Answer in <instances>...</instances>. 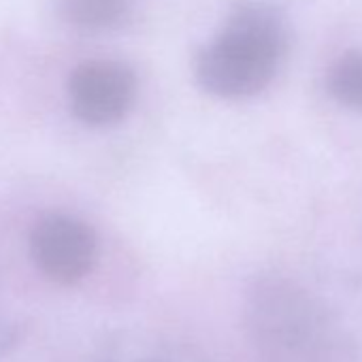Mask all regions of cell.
<instances>
[{
  "instance_id": "1",
  "label": "cell",
  "mask_w": 362,
  "mask_h": 362,
  "mask_svg": "<svg viewBox=\"0 0 362 362\" xmlns=\"http://www.w3.org/2000/svg\"><path fill=\"white\" fill-rule=\"evenodd\" d=\"M243 322L260 362L351 360V341L337 315L292 279H256L245 294Z\"/></svg>"
},
{
  "instance_id": "2",
  "label": "cell",
  "mask_w": 362,
  "mask_h": 362,
  "mask_svg": "<svg viewBox=\"0 0 362 362\" xmlns=\"http://www.w3.org/2000/svg\"><path fill=\"white\" fill-rule=\"evenodd\" d=\"M288 41L290 28L279 9L264 0H243L201 52L197 81L220 98L254 96L275 77Z\"/></svg>"
},
{
  "instance_id": "3",
  "label": "cell",
  "mask_w": 362,
  "mask_h": 362,
  "mask_svg": "<svg viewBox=\"0 0 362 362\" xmlns=\"http://www.w3.org/2000/svg\"><path fill=\"white\" fill-rule=\"evenodd\" d=\"M98 241L94 230L64 214L41 218L30 233V256L37 269L54 284L73 286L96 264Z\"/></svg>"
},
{
  "instance_id": "4",
  "label": "cell",
  "mask_w": 362,
  "mask_h": 362,
  "mask_svg": "<svg viewBox=\"0 0 362 362\" xmlns=\"http://www.w3.org/2000/svg\"><path fill=\"white\" fill-rule=\"evenodd\" d=\"M136 96V77L117 60H86L69 77V100L77 119L88 126L119 122Z\"/></svg>"
},
{
  "instance_id": "5",
  "label": "cell",
  "mask_w": 362,
  "mask_h": 362,
  "mask_svg": "<svg viewBox=\"0 0 362 362\" xmlns=\"http://www.w3.org/2000/svg\"><path fill=\"white\" fill-rule=\"evenodd\" d=\"M128 0H58V11L66 24L100 33L119 26L128 13Z\"/></svg>"
},
{
  "instance_id": "6",
  "label": "cell",
  "mask_w": 362,
  "mask_h": 362,
  "mask_svg": "<svg viewBox=\"0 0 362 362\" xmlns=\"http://www.w3.org/2000/svg\"><path fill=\"white\" fill-rule=\"evenodd\" d=\"M328 90L343 107L362 113V49H349L334 60Z\"/></svg>"
}]
</instances>
